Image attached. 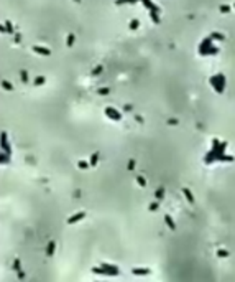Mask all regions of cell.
Wrapping results in <instances>:
<instances>
[{"label":"cell","mask_w":235,"mask_h":282,"mask_svg":"<svg viewBox=\"0 0 235 282\" xmlns=\"http://www.w3.org/2000/svg\"><path fill=\"white\" fill-rule=\"evenodd\" d=\"M227 149V142H219V139H214L212 140V150H209V154L204 157V162L206 163H212V162H219V158L224 155Z\"/></svg>","instance_id":"6da1fadb"},{"label":"cell","mask_w":235,"mask_h":282,"mask_svg":"<svg viewBox=\"0 0 235 282\" xmlns=\"http://www.w3.org/2000/svg\"><path fill=\"white\" fill-rule=\"evenodd\" d=\"M209 83H210V86L215 89V93H224V89H225V76L224 74H215V76H212L209 79Z\"/></svg>","instance_id":"7a4b0ae2"},{"label":"cell","mask_w":235,"mask_h":282,"mask_svg":"<svg viewBox=\"0 0 235 282\" xmlns=\"http://www.w3.org/2000/svg\"><path fill=\"white\" fill-rule=\"evenodd\" d=\"M105 116H107L108 119H112V121H120L122 119V114L114 107H105Z\"/></svg>","instance_id":"3957f363"},{"label":"cell","mask_w":235,"mask_h":282,"mask_svg":"<svg viewBox=\"0 0 235 282\" xmlns=\"http://www.w3.org/2000/svg\"><path fill=\"white\" fill-rule=\"evenodd\" d=\"M84 218H86V211H78V213H74L71 218H68V224H74V223H78V221L84 220Z\"/></svg>","instance_id":"277c9868"},{"label":"cell","mask_w":235,"mask_h":282,"mask_svg":"<svg viewBox=\"0 0 235 282\" xmlns=\"http://www.w3.org/2000/svg\"><path fill=\"white\" fill-rule=\"evenodd\" d=\"M100 267H104V269H107L108 272L112 274V276H118V274H120V269H118L117 266H114V264H107V262H102V264H100Z\"/></svg>","instance_id":"5b68a950"},{"label":"cell","mask_w":235,"mask_h":282,"mask_svg":"<svg viewBox=\"0 0 235 282\" xmlns=\"http://www.w3.org/2000/svg\"><path fill=\"white\" fill-rule=\"evenodd\" d=\"M2 150L3 154H12V149H10L8 145V140H7V132H2Z\"/></svg>","instance_id":"8992f818"},{"label":"cell","mask_w":235,"mask_h":282,"mask_svg":"<svg viewBox=\"0 0 235 282\" xmlns=\"http://www.w3.org/2000/svg\"><path fill=\"white\" fill-rule=\"evenodd\" d=\"M150 272H151V269H148V267H133L132 269V274H135V276H148Z\"/></svg>","instance_id":"52a82bcc"},{"label":"cell","mask_w":235,"mask_h":282,"mask_svg":"<svg viewBox=\"0 0 235 282\" xmlns=\"http://www.w3.org/2000/svg\"><path fill=\"white\" fill-rule=\"evenodd\" d=\"M33 51H35V53H38V55H41V56H50V55H51L50 48L40 46V45H35V46H33Z\"/></svg>","instance_id":"ba28073f"},{"label":"cell","mask_w":235,"mask_h":282,"mask_svg":"<svg viewBox=\"0 0 235 282\" xmlns=\"http://www.w3.org/2000/svg\"><path fill=\"white\" fill-rule=\"evenodd\" d=\"M164 223L168 224V228H169L171 231H176V223H174V220H173L171 214H164Z\"/></svg>","instance_id":"9c48e42d"},{"label":"cell","mask_w":235,"mask_h":282,"mask_svg":"<svg viewBox=\"0 0 235 282\" xmlns=\"http://www.w3.org/2000/svg\"><path fill=\"white\" fill-rule=\"evenodd\" d=\"M183 195L186 196V200H188L191 205L194 203V196H192V193H191V190H189V188H183Z\"/></svg>","instance_id":"30bf717a"},{"label":"cell","mask_w":235,"mask_h":282,"mask_svg":"<svg viewBox=\"0 0 235 282\" xmlns=\"http://www.w3.org/2000/svg\"><path fill=\"white\" fill-rule=\"evenodd\" d=\"M54 249H56V242L54 241H51L50 244H48V248H46V256H54Z\"/></svg>","instance_id":"8fae6325"},{"label":"cell","mask_w":235,"mask_h":282,"mask_svg":"<svg viewBox=\"0 0 235 282\" xmlns=\"http://www.w3.org/2000/svg\"><path fill=\"white\" fill-rule=\"evenodd\" d=\"M99 152H96V154H92V157H90V162H89V163L90 165H92V167H96V165H97V162H99Z\"/></svg>","instance_id":"7c38bea8"},{"label":"cell","mask_w":235,"mask_h":282,"mask_svg":"<svg viewBox=\"0 0 235 282\" xmlns=\"http://www.w3.org/2000/svg\"><path fill=\"white\" fill-rule=\"evenodd\" d=\"M2 87H3L5 91H13V84L8 83V81H5V79L2 81Z\"/></svg>","instance_id":"4fadbf2b"},{"label":"cell","mask_w":235,"mask_h":282,"mask_svg":"<svg viewBox=\"0 0 235 282\" xmlns=\"http://www.w3.org/2000/svg\"><path fill=\"white\" fill-rule=\"evenodd\" d=\"M212 40H224V35L222 33H219V31H212V33L209 35Z\"/></svg>","instance_id":"5bb4252c"},{"label":"cell","mask_w":235,"mask_h":282,"mask_svg":"<svg viewBox=\"0 0 235 282\" xmlns=\"http://www.w3.org/2000/svg\"><path fill=\"white\" fill-rule=\"evenodd\" d=\"M150 17H151V20H153V22L156 23V25H160V23H161V20H160V15H158L156 12H150Z\"/></svg>","instance_id":"9a60e30c"},{"label":"cell","mask_w":235,"mask_h":282,"mask_svg":"<svg viewBox=\"0 0 235 282\" xmlns=\"http://www.w3.org/2000/svg\"><path fill=\"white\" fill-rule=\"evenodd\" d=\"M46 83V78L44 76H38L36 79H35V86H41V84Z\"/></svg>","instance_id":"2e32d148"},{"label":"cell","mask_w":235,"mask_h":282,"mask_svg":"<svg viewBox=\"0 0 235 282\" xmlns=\"http://www.w3.org/2000/svg\"><path fill=\"white\" fill-rule=\"evenodd\" d=\"M128 25H130V30H136V28L140 27V22H138V20H136V18H133L132 22L128 23Z\"/></svg>","instance_id":"e0dca14e"},{"label":"cell","mask_w":235,"mask_h":282,"mask_svg":"<svg viewBox=\"0 0 235 282\" xmlns=\"http://www.w3.org/2000/svg\"><path fill=\"white\" fill-rule=\"evenodd\" d=\"M74 40H76V36H74L72 33H69V35H68V46H69V48L74 45Z\"/></svg>","instance_id":"ac0fdd59"},{"label":"cell","mask_w":235,"mask_h":282,"mask_svg":"<svg viewBox=\"0 0 235 282\" xmlns=\"http://www.w3.org/2000/svg\"><path fill=\"white\" fill-rule=\"evenodd\" d=\"M3 31H7V33H13V27L10 22H5V28H3Z\"/></svg>","instance_id":"d6986e66"},{"label":"cell","mask_w":235,"mask_h":282,"mask_svg":"<svg viewBox=\"0 0 235 282\" xmlns=\"http://www.w3.org/2000/svg\"><path fill=\"white\" fill-rule=\"evenodd\" d=\"M219 162H233V157H230V155H222V157L219 158Z\"/></svg>","instance_id":"ffe728a7"},{"label":"cell","mask_w":235,"mask_h":282,"mask_svg":"<svg viewBox=\"0 0 235 282\" xmlns=\"http://www.w3.org/2000/svg\"><path fill=\"white\" fill-rule=\"evenodd\" d=\"M217 256L219 257H229V251H225V249H219V251H217Z\"/></svg>","instance_id":"44dd1931"},{"label":"cell","mask_w":235,"mask_h":282,"mask_svg":"<svg viewBox=\"0 0 235 282\" xmlns=\"http://www.w3.org/2000/svg\"><path fill=\"white\" fill-rule=\"evenodd\" d=\"M135 3V2H138V0H115V3L117 5H124V3Z\"/></svg>","instance_id":"7402d4cb"},{"label":"cell","mask_w":235,"mask_h":282,"mask_svg":"<svg viewBox=\"0 0 235 282\" xmlns=\"http://www.w3.org/2000/svg\"><path fill=\"white\" fill-rule=\"evenodd\" d=\"M163 195H164V188H163V186H160V188H158V192H156V198L158 200L163 198Z\"/></svg>","instance_id":"603a6c76"},{"label":"cell","mask_w":235,"mask_h":282,"mask_svg":"<svg viewBox=\"0 0 235 282\" xmlns=\"http://www.w3.org/2000/svg\"><path fill=\"white\" fill-rule=\"evenodd\" d=\"M220 12H222V13H229L230 12V7L229 5H220Z\"/></svg>","instance_id":"cb8c5ba5"},{"label":"cell","mask_w":235,"mask_h":282,"mask_svg":"<svg viewBox=\"0 0 235 282\" xmlns=\"http://www.w3.org/2000/svg\"><path fill=\"white\" fill-rule=\"evenodd\" d=\"M97 93H99V94H104V96H105V94L110 93V89H108V87H100V89L97 91Z\"/></svg>","instance_id":"d4e9b609"},{"label":"cell","mask_w":235,"mask_h":282,"mask_svg":"<svg viewBox=\"0 0 235 282\" xmlns=\"http://www.w3.org/2000/svg\"><path fill=\"white\" fill-rule=\"evenodd\" d=\"M136 182H138L142 186H146V180L143 178V177H136Z\"/></svg>","instance_id":"484cf974"},{"label":"cell","mask_w":235,"mask_h":282,"mask_svg":"<svg viewBox=\"0 0 235 282\" xmlns=\"http://www.w3.org/2000/svg\"><path fill=\"white\" fill-rule=\"evenodd\" d=\"M20 76H22V81H23V83H28V73H26V71H22V74H20Z\"/></svg>","instance_id":"4316f807"},{"label":"cell","mask_w":235,"mask_h":282,"mask_svg":"<svg viewBox=\"0 0 235 282\" xmlns=\"http://www.w3.org/2000/svg\"><path fill=\"white\" fill-rule=\"evenodd\" d=\"M78 165H79V168H87V167H89V165H90V163H87V162H84V160H81V162H79V163H78Z\"/></svg>","instance_id":"83f0119b"},{"label":"cell","mask_w":235,"mask_h":282,"mask_svg":"<svg viewBox=\"0 0 235 282\" xmlns=\"http://www.w3.org/2000/svg\"><path fill=\"white\" fill-rule=\"evenodd\" d=\"M100 71H102V65H100V66H97V68H96V69H94V71H92V74L96 76V74H99Z\"/></svg>","instance_id":"f1b7e54d"},{"label":"cell","mask_w":235,"mask_h":282,"mask_svg":"<svg viewBox=\"0 0 235 282\" xmlns=\"http://www.w3.org/2000/svg\"><path fill=\"white\" fill-rule=\"evenodd\" d=\"M135 168V160H130L128 162V170H133Z\"/></svg>","instance_id":"f546056e"},{"label":"cell","mask_w":235,"mask_h":282,"mask_svg":"<svg viewBox=\"0 0 235 282\" xmlns=\"http://www.w3.org/2000/svg\"><path fill=\"white\" fill-rule=\"evenodd\" d=\"M13 267H15V271H18V272H20V262H18V259L13 262Z\"/></svg>","instance_id":"4dcf8cb0"},{"label":"cell","mask_w":235,"mask_h":282,"mask_svg":"<svg viewBox=\"0 0 235 282\" xmlns=\"http://www.w3.org/2000/svg\"><path fill=\"white\" fill-rule=\"evenodd\" d=\"M156 208H158V203H156V201L153 203V205H150V210H151V211H153V210H156Z\"/></svg>","instance_id":"1f68e13d"},{"label":"cell","mask_w":235,"mask_h":282,"mask_svg":"<svg viewBox=\"0 0 235 282\" xmlns=\"http://www.w3.org/2000/svg\"><path fill=\"white\" fill-rule=\"evenodd\" d=\"M74 2H78V3H79V2H81V0H74Z\"/></svg>","instance_id":"d6a6232c"},{"label":"cell","mask_w":235,"mask_h":282,"mask_svg":"<svg viewBox=\"0 0 235 282\" xmlns=\"http://www.w3.org/2000/svg\"><path fill=\"white\" fill-rule=\"evenodd\" d=\"M233 8H235V3H233Z\"/></svg>","instance_id":"836d02e7"}]
</instances>
